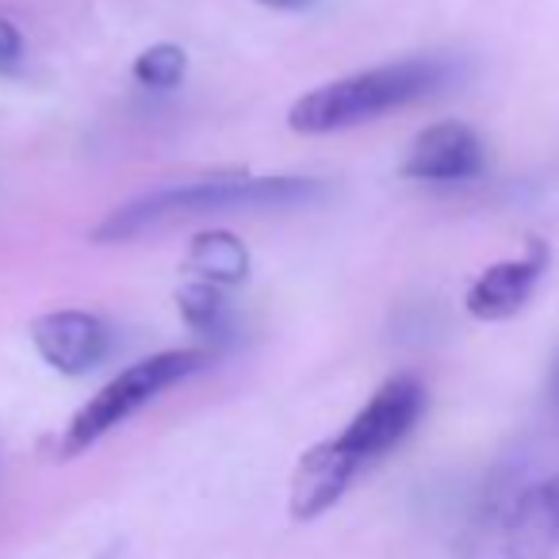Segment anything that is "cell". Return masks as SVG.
<instances>
[{
	"mask_svg": "<svg viewBox=\"0 0 559 559\" xmlns=\"http://www.w3.org/2000/svg\"><path fill=\"white\" fill-rule=\"evenodd\" d=\"M326 195V185L311 177H215L192 180L180 188H157L150 195L116 207L93 230V241H131L154 226L177 223V218L207 215V211H269L296 207Z\"/></svg>",
	"mask_w": 559,
	"mask_h": 559,
	"instance_id": "obj_1",
	"label": "cell"
},
{
	"mask_svg": "<svg viewBox=\"0 0 559 559\" xmlns=\"http://www.w3.org/2000/svg\"><path fill=\"white\" fill-rule=\"evenodd\" d=\"M444 78H449V66L437 58H406V62H391L380 70L353 73V78L330 81L299 96L288 111V127L296 134L345 131V127L368 123L403 104L421 100L433 88H441Z\"/></svg>",
	"mask_w": 559,
	"mask_h": 559,
	"instance_id": "obj_2",
	"label": "cell"
},
{
	"mask_svg": "<svg viewBox=\"0 0 559 559\" xmlns=\"http://www.w3.org/2000/svg\"><path fill=\"white\" fill-rule=\"evenodd\" d=\"M211 365V353L203 349H169L154 353V357L139 360L127 372H119L116 380H108L78 414L70 418L66 433L58 437V460H73L81 452L93 449L100 437H108L116 426H123L127 418L150 406L157 395L173 388V383L188 380L200 368Z\"/></svg>",
	"mask_w": 559,
	"mask_h": 559,
	"instance_id": "obj_3",
	"label": "cell"
},
{
	"mask_svg": "<svg viewBox=\"0 0 559 559\" xmlns=\"http://www.w3.org/2000/svg\"><path fill=\"white\" fill-rule=\"evenodd\" d=\"M556 551L559 472L490 502L464 536V559H551Z\"/></svg>",
	"mask_w": 559,
	"mask_h": 559,
	"instance_id": "obj_4",
	"label": "cell"
},
{
	"mask_svg": "<svg viewBox=\"0 0 559 559\" xmlns=\"http://www.w3.org/2000/svg\"><path fill=\"white\" fill-rule=\"evenodd\" d=\"M421 414H426V388L414 376H395L353 414V421L342 433L330 437V449L342 460L345 472L357 479L365 467L380 464L388 452H395L414 433Z\"/></svg>",
	"mask_w": 559,
	"mask_h": 559,
	"instance_id": "obj_5",
	"label": "cell"
},
{
	"mask_svg": "<svg viewBox=\"0 0 559 559\" xmlns=\"http://www.w3.org/2000/svg\"><path fill=\"white\" fill-rule=\"evenodd\" d=\"M548 269V246L544 241H528L525 253L510 257V261L490 264L487 272H479L472 288H467V314L479 322H506L518 311H525V304L533 299L536 284L544 280Z\"/></svg>",
	"mask_w": 559,
	"mask_h": 559,
	"instance_id": "obj_6",
	"label": "cell"
},
{
	"mask_svg": "<svg viewBox=\"0 0 559 559\" xmlns=\"http://www.w3.org/2000/svg\"><path fill=\"white\" fill-rule=\"evenodd\" d=\"M39 357L62 376H85L108 353V326L88 311H50L32 322Z\"/></svg>",
	"mask_w": 559,
	"mask_h": 559,
	"instance_id": "obj_7",
	"label": "cell"
},
{
	"mask_svg": "<svg viewBox=\"0 0 559 559\" xmlns=\"http://www.w3.org/2000/svg\"><path fill=\"white\" fill-rule=\"evenodd\" d=\"M483 169V142L467 123L444 119L411 142L403 177L411 180H467Z\"/></svg>",
	"mask_w": 559,
	"mask_h": 559,
	"instance_id": "obj_8",
	"label": "cell"
},
{
	"mask_svg": "<svg viewBox=\"0 0 559 559\" xmlns=\"http://www.w3.org/2000/svg\"><path fill=\"white\" fill-rule=\"evenodd\" d=\"M185 269L203 284L234 288V284H241L249 276V249L230 230H203L188 246Z\"/></svg>",
	"mask_w": 559,
	"mask_h": 559,
	"instance_id": "obj_9",
	"label": "cell"
},
{
	"mask_svg": "<svg viewBox=\"0 0 559 559\" xmlns=\"http://www.w3.org/2000/svg\"><path fill=\"white\" fill-rule=\"evenodd\" d=\"M177 311L195 334H207V337L226 334V304L215 284H203V280L185 284V288L177 292Z\"/></svg>",
	"mask_w": 559,
	"mask_h": 559,
	"instance_id": "obj_10",
	"label": "cell"
},
{
	"mask_svg": "<svg viewBox=\"0 0 559 559\" xmlns=\"http://www.w3.org/2000/svg\"><path fill=\"white\" fill-rule=\"evenodd\" d=\"M188 70V55L180 47H173V43H157V47L142 50L139 58H134V81H139L142 88H157V93H165V88H177L180 78H185Z\"/></svg>",
	"mask_w": 559,
	"mask_h": 559,
	"instance_id": "obj_11",
	"label": "cell"
},
{
	"mask_svg": "<svg viewBox=\"0 0 559 559\" xmlns=\"http://www.w3.org/2000/svg\"><path fill=\"white\" fill-rule=\"evenodd\" d=\"M24 62V39H20V27L12 20L0 16V73H16Z\"/></svg>",
	"mask_w": 559,
	"mask_h": 559,
	"instance_id": "obj_12",
	"label": "cell"
},
{
	"mask_svg": "<svg viewBox=\"0 0 559 559\" xmlns=\"http://www.w3.org/2000/svg\"><path fill=\"white\" fill-rule=\"evenodd\" d=\"M253 4H264V9H276V12H304L314 9L319 0H253Z\"/></svg>",
	"mask_w": 559,
	"mask_h": 559,
	"instance_id": "obj_13",
	"label": "cell"
},
{
	"mask_svg": "<svg viewBox=\"0 0 559 559\" xmlns=\"http://www.w3.org/2000/svg\"><path fill=\"white\" fill-rule=\"evenodd\" d=\"M551 403H556V411H559V360H556V368H551Z\"/></svg>",
	"mask_w": 559,
	"mask_h": 559,
	"instance_id": "obj_14",
	"label": "cell"
},
{
	"mask_svg": "<svg viewBox=\"0 0 559 559\" xmlns=\"http://www.w3.org/2000/svg\"><path fill=\"white\" fill-rule=\"evenodd\" d=\"M100 559H116V551H104V556Z\"/></svg>",
	"mask_w": 559,
	"mask_h": 559,
	"instance_id": "obj_15",
	"label": "cell"
}]
</instances>
